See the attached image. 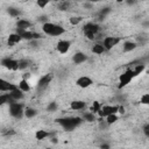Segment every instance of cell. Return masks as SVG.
<instances>
[{"instance_id":"1","label":"cell","mask_w":149,"mask_h":149,"mask_svg":"<svg viewBox=\"0 0 149 149\" xmlns=\"http://www.w3.org/2000/svg\"><path fill=\"white\" fill-rule=\"evenodd\" d=\"M56 122L59 123L65 130H73L83 123V119L81 116H66L56 119Z\"/></svg>"},{"instance_id":"2","label":"cell","mask_w":149,"mask_h":149,"mask_svg":"<svg viewBox=\"0 0 149 149\" xmlns=\"http://www.w3.org/2000/svg\"><path fill=\"white\" fill-rule=\"evenodd\" d=\"M42 31L45 35L58 37V36H61V35H63L65 33V28H63L59 24H56V23H52V22H48L47 21V22H44L42 24Z\"/></svg>"},{"instance_id":"3","label":"cell","mask_w":149,"mask_h":149,"mask_svg":"<svg viewBox=\"0 0 149 149\" xmlns=\"http://www.w3.org/2000/svg\"><path fill=\"white\" fill-rule=\"evenodd\" d=\"M9 107H8V111H9V114L10 116L15 118V119H20L22 115H23V105L21 102H10L8 104Z\"/></svg>"},{"instance_id":"4","label":"cell","mask_w":149,"mask_h":149,"mask_svg":"<svg viewBox=\"0 0 149 149\" xmlns=\"http://www.w3.org/2000/svg\"><path fill=\"white\" fill-rule=\"evenodd\" d=\"M133 78H134L133 71H132L130 69H127L123 73H121V74H120V77H119V85H118V87H119V88H122V87L127 86V85L133 80Z\"/></svg>"},{"instance_id":"5","label":"cell","mask_w":149,"mask_h":149,"mask_svg":"<svg viewBox=\"0 0 149 149\" xmlns=\"http://www.w3.org/2000/svg\"><path fill=\"white\" fill-rule=\"evenodd\" d=\"M100 30V26L95 22H87L83 26V31H84V35H94L97 36V34L99 33Z\"/></svg>"},{"instance_id":"6","label":"cell","mask_w":149,"mask_h":149,"mask_svg":"<svg viewBox=\"0 0 149 149\" xmlns=\"http://www.w3.org/2000/svg\"><path fill=\"white\" fill-rule=\"evenodd\" d=\"M1 65L9 70V71H19V61L17 59H14V58H9V57H6L1 61Z\"/></svg>"},{"instance_id":"7","label":"cell","mask_w":149,"mask_h":149,"mask_svg":"<svg viewBox=\"0 0 149 149\" xmlns=\"http://www.w3.org/2000/svg\"><path fill=\"white\" fill-rule=\"evenodd\" d=\"M121 42V38L120 37H114V36H106L104 40H102V47L106 49V51L107 50H111V49H113L116 44H119Z\"/></svg>"},{"instance_id":"8","label":"cell","mask_w":149,"mask_h":149,"mask_svg":"<svg viewBox=\"0 0 149 149\" xmlns=\"http://www.w3.org/2000/svg\"><path fill=\"white\" fill-rule=\"evenodd\" d=\"M70 48H71V42L69 40H59L56 43V50L59 54H62V55L68 54V51L70 50Z\"/></svg>"},{"instance_id":"9","label":"cell","mask_w":149,"mask_h":149,"mask_svg":"<svg viewBox=\"0 0 149 149\" xmlns=\"http://www.w3.org/2000/svg\"><path fill=\"white\" fill-rule=\"evenodd\" d=\"M16 88H17V85L16 84H13V83L3 79V78H0V92H7V93H9V92H12V91H14Z\"/></svg>"},{"instance_id":"10","label":"cell","mask_w":149,"mask_h":149,"mask_svg":"<svg viewBox=\"0 0 149 149\" xmlns=\"http://www.w3.org/2000/svg\"><path fill=\"white\" fill-rule=\"evenodd\" d=\"M93 84V79L90 78L88 76H80L79 78L76 79V85L80 88H87Z\"/></svg>"},{"instance_id":"11","label":"cell","mask_w":149,"mask_h":149,"mask_svg":"<svg viewBox=\"0 0 149 149\" xmlns=\"http://www.w3.org/2000/svg\"><path fill=\"white\" fill-rule=\"evenodd\" d=\"M52 74L51 73H47V74H44V76H42L40 79H38V81H37V87L38 88H45L50 83H51V80H52Z\"/></svg>"},{"instance_id":"12","label":"cell","mask_w":149,"mask_h":149,"mask_svg":"<svg viewBox=\"0 0 149 149\" xmlns=\"http://www.w3.org/2000/svg\"><path fill=\"white\" fill-rule=\"evenodd\" d=\"M31 26H33V23L26 19H19L16 21V30H29V28H31Z\"/></svg>"},{"instance_id":"13","label":"cell","mask_w":149,"mask_h":149,"mask_svg":"<svg viewBox=\"0 0 149 149\" xmlns=\"http://www.w3.org/2000/svg\"><path fill=\"white\" fill-rule=\"evenodd\" d=\"M8 94H9V98H10L12 102H20V101L24 98V93H23L22 91H20L19 88H16V90L9 92Z\"/></svg>"},{"instance_id":"14","label":"cell","mask_w":149,"mask_h":149,"mask_svg":"<svg viewBox=\"0 0 149 149\" xmlns=\"http://www.w3.org/2000/svg\"><path fill=\"white\" fill-rule=\"evenodd\" d=\"M72 61L74 64H81V63L87 61V55L81 52V51H78L72 56Z\"/></svg>"},{"instance_id":"15","label":"cell","mask_w":149,"mask_h":149,"mask_svg":"<svg viewBox=\"0 0 149 149\" xmlns=\"http://www.w3.org/2000/svg\"><path fill=\"white\" fill-rule=\"evenodd\" d=\"M86 107V102L83 100H73L70 102V108L72 111H81Z\"/></svg>"},{"instance_id":"16","label":"cell","mask_w":149,"mask_h":149,"mask_svg":"<svg viewBox=\"0 0 149 149\" xmlns=\"http://www.w3.org/2000/svg\"><path fill=\"white\" fill-rule=\"evenodd\" d=\"M21 41H22V38L19 36V34L13 33V34H9L8 40H7V44H8V47H13L16 43H20Z\"/></svg>"},{"instance_id":"17","label":"cell","mask_w":149,"mask_h":149,"mask_svg":"<svg viewBox=\"0 0 149 149\" xmlns=\"http://www.w3.org/2000/svg\"><path fill=\"white\" fill-rule=\"evenodd\" d=\"M16 85H17V88H19L20 91H22L23 93L29 92V91L31 90L29 81H28V80H26V79H20V80H19V83H17Z\"/></svg>"},{"instance_id":"18","label":"cell","mask_w":149,"mask_h":149,"mask_svg":"<svg viewBox=\"0 0 149 149\" xmlns=\"http://www.w3.org/2000/svg\"><path fill=\"white\" fill-rule=\"evenodd\" d=\"M137 48V44L133 41H126L122 45V51L123 52H130V51H134L135 49Z\"/></svg>"},{"instance_id":"19","label":"cell","mask_w":149,"mask_h":149,"mask_svg":"<svg viewBox=\"0 0 149 149\" xmlns=\"http://www.w3.org/2000/svg\"><path fill=\"white\" fill-rule=\"evenodd\" d=\"M144 69H146V65H144V64H142V63H136V64L134 65V68L130 69V70L133 71L134 77H137V76H140V74L144 71Z\"/></svg>"},{"instance_id":"20","label":"cell","mask_w":149,"mask_h":149,"mask_svg":"<svg viewBox=\"0 0 149 149\" xmlns=\"http://www.w3.org/2000/svg\"><path fill=\"white\" fill-rule=\"evenodd\" d=\"M36 114H37V111H36L35 108L30 107V106L24 107V109H23V115H24L26 118H28V119H31V118L36 116Z\"/></svg>"},{"instance_id":"21","label":"cell","mask_w":149,"mask_h":149,"mask_svg":"<svg viewBox=\"0 0 149 149\" xmlns=\"http://www.w3.org/2000/svg\"><path fill=\"white\" fill-rule=\"evenodd\" d=\"M91 50H92V52L95 54V55H102V54L106 52V49L102 47L101 43H95V44H93V47H92Z\"/></svg>"},{"instance_id":"22","label":"cell","mask_w":149,"mask_h":149,"mask_svg":"<svg viewBox=\"0 0 149 149\" xmlns=\"http://www.w3.org/2000/svg\"><path fill=\"white\" fill-rule=\"evenodd\" d=\"M50 136V133L47 132V130H43V129H38L36 133H35V137L37 141H43L44 139L49 137Z\"/></svg>"},{"instance_id":"23","label":"cell","mask_w":149,"mask_h":149,"mask_svg":"<svg viewBox=\"0 0 149 149\" xmlns=\"http://www.w3.org/2000/svg\"><path fill=\"white\" fill-rule=\"evenodd\" d=\"M81 119H83V121H87V122H93V121H95V116H94V114L91 113V112H85V113H83Z\"/></svg>"},{"instance_id":"24","label":"cell","mask_w":149,"mask_h":149,"mask_svg":"<svg viewBox=\"0 0 149 149\" xmlns=\"http://www.w3.org/2000/svg\"><path fill=\"white\" fill-rule=\"evenodd\" d=\"M101 106H102V105H101L99 101H93V104L90 106V112L93 113V114H97V113L100 111Z\"/></svg>"},{"instance_id":"25","label":"cell","mask_w":149,"mask_h":149,"mask_svg":"<svg viewBox=\"0 0 149 149\" xmlns=\"http://www.w3.org/2000/svg\"><path fill=\"white\" fill-rule=\"evenodd\" d=\"M10 102H12V100H10L8 93H1L0 94V106L6 105V104H10Z\"/></svg>"},{"instance_id":"26","label":"cell","mask_w":149,"mask_h":149,"mask_svg":"<svg viewBox=\"0 0 149 149\" xmlns=\"http://www.w3.org/2000/svg\"><path fill=\"white\" fill-rule=\"evenodd\" d=\"M106 120H105V122H106V125H113V123H115L116 121H118V115L116 114H111V115H107L106 118H105Z\"/></svg>"},{"instance_id":"27","label":"cell","mask_w":149,"mask_h":149,"mask_svg":"<svg viewBox=\"0 0 149 149\" xmlns=\"http://www.w3.org/2000/svg\"><path fill=\"white\" fill-rule=\"evenodd\" d=\"M30 66V62L28 59H19V70H26Z\"/></svg>"},{"instance_id":"28","label":"cell","mask_w":149,"mask_h":149,"mask_svg":"<svg viewBox=\"0 0 149 149\" xmlns=\"http://www.w3.org/2000/svg\"><path fill=\"white\" fill-rule=\"evenodd\" d=\"M81 17L80 16H71L70 19H69V22H70V24L71 26H77V24H79L80 22H81Z\"/></svg>"},{"instance_id":"29","label":"cell","mask_w":149,"mask_h":149,"mask_svg":"<svg viewBox=\"0 0 149 149\" xmlns=\"http://www.w3.org/2000/svg\"><path fill=\"white\" fill-rule=\"evenodd\" d=\"M140 102H141L142 105H148V104H149V93L142 94L141 98H140Z\"/></svg>"},{"instance_id":"30","label":"cell","mask_w":149,"mask_h":149,"mask_svg":"<svg viewBox=\"0 0 149 149\" xmlns=\"http://www.w3.org/2000/svg\"><path fill=\"white\" fill-rule=\"evenodd\" d=\"M69 7H70V2H68V1H63V2L58 3V9H61V10H66V9H69Z\"/></svg>"},{"instance_id":"31","label":"cell","mask_w":149,"mask_h":149,"mask_svg":"<svg viewBox=\"0 0 149 149\" xmlns=\"http://www.w3.org/2000/svg\"><path fill=\"white\" fill-rule=\"evenodd\" d=\"M8 13H9V15H10L12 17H17V16L20 15V10L16 9V8H9V9H8Z\"/></svg>"},{"instance_id":"32","label":"cell","mask_w":149,"mask_h":149,"mask_svg":"<svg viewBox=\"0 0 149 149\" xmlns=\"http://www.w3.org/2000/svg\"><path fill=\"white\" fill-rule=\"evenodd\" d=\"M48 3H49V1H47V0H37V2H36V5H37L41 9L45 8V7L48 6Z\"/></svg>"},{"instance_id":"33","label":"cell","mask_w":149,"mask_h":149,"mask_svg":"<svg viewBox=\"0 0 149 149\" xmlns=\"http://www.w3.org/2000/svg\"><path fill=\"white\" fill-rule=\"evenodd\" d=\"M56 109H57V104L56 102H50L47 106V111H49V112H55Z\"/></svg>"},{"instance_id":"34","label":"cell","mask_w":149,"mask_h":149,"mask_svg":"<svg viewBox=\"0 0 149 149\" xmlns=\"http://www.w3.org/2000/svg\"><path fill=\"white\" fill-rule=\"evenodd\" d=\"M143 133H144V135H146L147 137L149 136V125H148V123L144 125V127H143Z\"/></svg>"},{"instance_id":"35","label":"cell","mask_w":149,"mask_h":149,"mask_svg":"<svg viewBox=\"0 0 149 149\" xmlns=\"http://www.w3.org/2000/svg\"><path fill=\"white\" fill-rule=\"evenodd\" d=\"M118 113H119V114H125V107L119 105V107H118Z\"/></svg>"},{"instance_id":"36","label":"cell","mask_w":149,"mask_h":149,"mask_svg":"<svg viewBox=\"0 0 149 149\" xmlns=\"http://www.w3.org/2000/svg\"><path fill=\"white\" fill-rule=\"evenodd\" d=\"M100 148L101 149H109V144L108 143H104V144L100 146Z\"/></svg>"},{"instance_id":"37","label":"cell","mask_w":149,"mask_h":149,"mask_svg":"<svg viewBox=\"0 0 149 149\" xmlns=\"http://www.w3.org/2000/svg\"><path fill=\"white\" fill-rule=\"evenodd\" d=\"M45 149H54V148H45Z\"/></svg>"}]
</instances>
